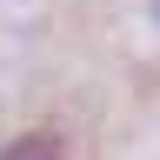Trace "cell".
<instances>
[{
	"label": "cell",
	"instance_id": "6da1fadb",
	"mask_svg": "<svg viewBox=\"0 0 160 160\" xmlns=\"http://www.w3.org/2000/svg\"><path fill=\"white\" fill-rule=\"evenodd\" d=\"M0 160H67V153H60V140H53V133H27V140H13Z\"/></svg>",
	"mask_w": 160,
	"mask_h": 160
}]
</instances>
